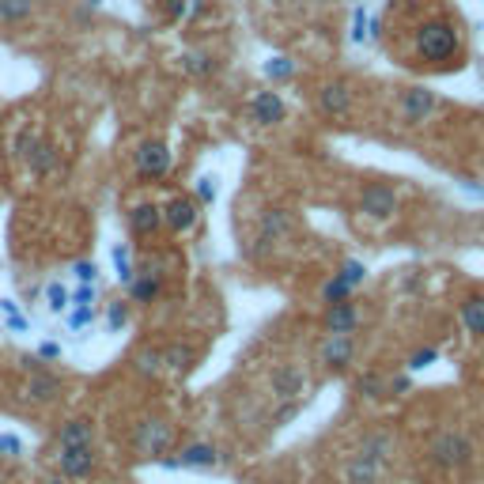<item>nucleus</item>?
<instances>
[{"instance_id":"nucleus-1","label":"nucleus","mask_w":484,"mask_h":484,"mask_svg":"<svg viewBox=\"0 0 484 484\" xmlns=\"http://www.w3.org/2000/svg\"><path fill=\"white\" fill-rule=\"evenodd\" d=\"M413 50L420 57V65L428 69H451L458 65L461 57V34L451 19H424L416 31H413Z\"/></svg>"},{"instance_id":"nucleus-2","label":"nucleus","mask_w":484,"mask_h":484,"mask_svg":"<svg viewBox=\"0 0 484 484\" xmlns=\"http://www.w3.org/2000/svg\"><path fill=\"white\" fill-rule=\"evenodd\" d=\"M428 454H432V466H439V470H466L473 461V443H470V435H461V432H443L432 439Z\"/></svg>"},{"instance_id":"nucleus-3","label":"nucleus","mask_w":484,"mask_h":484,"mask_svg":"<svg viewBox=\"0 0 484 484\" xmlns=\"http://www.w3.org/2000/svg\"><path fill=\"white\" fill-rule=\"evenodd\" d=\"M171 443H175V432H171V424L166 420H140V424L133 428V451L140 454V458H152V461H159L166 451H171Z\"/></svg>"},{"instance_id":"nucleus-4","label":"nucleus","mask_w":484,"mask_h":484,"mask_svg":"<svg viewBox=\"0 0 484 484\" xmlns=\"http://www.w3.org/2000/svg\"><path fill=\"white\" fill-rule=\"evenodd\" d=\"M171 148H166L163 140H144L137 148V178L144 182H159L171 175Z\"/></svg>"},{"instance_id":"nucleus-5","label":"nucleus","mask_w":484,"mask_h":484,"mask_svg":"<svg viewBox=\"0 0 484 484\" xmlns=\"http://www.w3.org/2000/svg\"><path fill=\"white\" fill-rule=\"evenodd\" d=\"M360 213L371 220H390L397 213V194L386 182H367L360 189Z\"/></svg>"},{"instance_id":"nucleus-6","label":"nucleus","mask_w":484,"mask_h":484,"mask_svg":"<svg viewBox=\"0 0 484 484\" xmlns=\"http://www.w3.org/2000/svg\"><path fill=\"white\" fill-rule=\"evenodd\" d=\"M269 390H272L277 402H299V397L307 394V375L296 364H280L269 375Z\"/></svg>"},{"instance_id":"nucleus-7","label":"nucleus","mask_w":484,"mask_h":484,"mask_svg":"<svg viewBox=\"0 0 484 484\" xmlns=\"http://www.w3.org/2000/svg\"><path fill=\"white\" fill-rule=\"evenodd\" d=\"M163 220H166V227H171L175 235H189V231L197 227V220H201V201L178 194V197H171L163 204Z\"/></svg>"},{"instance_id":"nucleus-8","label":"nucleus","mask_w":484,"mask_h":484,"mask_svg":"<svg viewBox=\"0 0 484 484\" xmlns=\"http://www.w3.org/2000/svg\"><path fill=\"white\" fill-rule=\"evenodd\" d=\"M397 107H402V118L409 125H424L435 110H439V99L428 91V88H405L402 99H397Z\"/></svg>"},{"instance_id":"nucleus-9","label":"nucleus","mask_w":484,"mask_h":484,"mask_svg":"<svg viewBox=\"0 0 484 484\" xmlns=\"http://www.w3.org/2000/svg\"><path fill=\"white\" fill-rule=\"evenodd\" d=\"M163 466H171V470H216L220 451L213 443H189V447H182L178 458H166Z\"/></svg>"},{"instance_id":"nucleus-10","label":"nucleus","mask_w":484,"mask_h":484,"mask_svg":"<svg viewBox=\"0 0 484 484\" xmlns=\"http://www.w3.org/2000/svg\"><path fill=\"white\" fill-rule=\"evenodd\" d=\"M318 110L326 118H348L352 114V88L345 80H329L318 91Z\"/></svg>"},{"instance_id":"nucleus-11","label":"nucleus","mask_w":484,"mask_h":484,"mask_svg":"<svg viewBox=\"0 0 484 484\" xmlns=\"http://www.w3.org/2000/svg\"><path fill=\"white\" fill-rule=\"evenodd\" d=\"M19 148L27 152V163H31V171L38 175V178H46L53 166H57V148L50 140H38L34 133H24V140H19Z\"/></svg>"},{"instance_id":"nucleus-12","label":"nucleus","mask_w":484,"mask_h":484,"mask_svg":"<svg viewBox=\"0 0 484 484\" xmlns=\"http://www.w3.org/2000/svg\"><path fill=\"white\" fill-rule=\"evenodd\" d=\"M318 356H322V364H326L329 371H345V367L356 360V341H352V333H329Z\"/></svg>"},{"instance_id":"nucleus-13","label":"nucleus","mask_w":484,"mask_h":484,"mask_svg":"<svg viewBox=\"0 0 484 484\" xmlns=\"http://www.w3.org/2000/svg\"><path fill=\"white\" fill-rule=\"evenodd\" d=\"M163 227H166V220H163V204L144 201V204H137L133 213H129V231H133V235H140V239H156Z\"/></svg>"},{"instance_id":"nucleus-14","label":"nucleus","mask_w":484,"mask_h":484,"mask_svg":"<svg viewBox=\"0 0 484 484\" xmlns=\"http://www.w3.org/2000/svg\"><path fill=\"white\" fill-rule=\"evenodd\" d=\"M291 227H296V220H291L288 208H269V213L261 216V227H258V242L261 250H269L272 242H280L291 235Z\"/></svg>"},{"instance_id":"nucleus-15","label":"nucleus","mask_w":484,"mask_h":484,"mask_svg":"<svg viewBox=\"0 0 484 484\" xmlns=\"http://www.w3.org/2000/svg\"><path fill=\"white\" fill-rule=\"evenodd\" d=\"M250 114L258 125H280L288 118V102L280 99V91H258L250 99Z\"/></svg>"},{"instance_id":"nucleus-16","label":"nucleus","mask_w":484,"mask_h":484,"mask_svg":"<svg viewBox=\"0 0 484 484\" xmlns=\"http://www.w3.org/2000/svg\"><path fill=\"white\" fill-rule=\"evenodd\" d=\"M57 461H61V473L65 477H91V470H95V443H88V447H61V454H57Z\"/></svg>"},{"instance_id":"nucleus-17","label":"nucleus","mask_w":484,"mask_h":484,"mask_svg":"<svg viewBox=\"0 0 484 484\" xmlns=\"http://www.w3.org/2000/svg\"><path fill=\"white\" fill-rule=\"evenodd\" d=\"M57 394H61V378L50 375L46 367H38V360H34L31 378H27V397L38 405H50V402H57Z\"/></svg>"},{"instance_id":"nucleus-18","label":"nucleus","mask_w":484,"mask_h":484,"mask_svg":"<svg viewBox=\"0 0 484 484\" xmlns=\"http://www.w3.org/2000/svg\"><path fill=\"white\" fill-rule=\"evenodd\" d=\"M322 326H326V333H356V326H360V310H356V303H352V299L329 303Z\"/></svg>"},{"instance_id":"nucleus-19","label":"nucleus","mask_w":484,"mask_h":484,"mask_svg":"<svg viewBox=\"0 0 484 484\" xmlns=\"http://www.w3.org/2000/svg\"><path fill=\"white\" fill-rule=\"evenodd\" d=\"M345 480L348 484H378L383 480V461H375L367 454H352L345 466Z\"/></svg>"},{"instance_id":"nucleus-20","label":"nucleus","mask_w":484,"mask_h":484,"mask_svg":"<svg viewBox=\"0 0 484 484\" xmlns=\"http://www.w3.org/2000/svg\"><path fill=\"white\" fill-rule=\"evenodd\" d=\"M88 443H95V424L88 416L69 420V424L61 428V435H57V451L61 447H88Z\"/></svg>"},{"instance_id":"nucleus-21","label":"nucleus","mask_w":484,"mask_h":484,"mask_svg":"<svg viewBox=\"0 0 484 484\" xmlns=\"http://www.w3.org/2000/svg\"><path fill=\"white\" fill-rule=\"evenodd\" d=\"M159 291H163L159 272H140V277H133V284H129V299L133 303H156Z\"/></svg>"},{"instance_id":"nucleus-22","label":"nucleus","mask_w":484,"mask_h":484,"mask_svg":"<svg viewBox=\"0 0 484 484\" xmlns=\"http://www.w3.org/2000/svg\"><path fill=\"white\" fill-rule=\"evenodd\" d=\"M461 326H466L473 337H484V291H473V296H466V303H461Z\"/></svg>"},{"instance_id":"nucleus-23","label":"nucleus","mask_w":484,"mask_h":484,"mask_svg":"<svg viewBox=\"0 0 484 484\" xmlns=\"http://www.w3.org/2000/svg\"><path fill=\"white\" fill-rule=\"evenodd\" d=\"M163 364H166V367H171L175 375H185L189 367H194V364H197V352H194V348H189V345H171V348H166V352H163Z\"/></svg>"},{"instance_id":"nucleus-24","label":"nucleus","mask_w":484,"mask_h":484,"mask_svg":"<svg viewBox=\"0 0 484 484\" xmlns=\"http://www.w3.org/2000/svg\"><path fill=\"white\" fill-rule=\"evenodd\" d=\"M182 72H189V76H213L216 61H213V53H204V50H189V53H182Z\"/></svg>"},{"instance_id":"nucleus-25","label":"nucleus","mask_w":484,"mask_h":484,"mask_svg":"<svg viewBox=\"0 0 484 484\" xmlns=\"http://www.w3.org/2000/svg\"><path fill=\"white\" fill-rule=\"evenodd\" d=\"M34 12V0H0V24H24Z\"/></svg>"},{"instance_id":"nucleus-26","label":"nucleus","mask_w":484,"mask_h":484,"mask_svg":"<svg viewBox=\"0 0 484 484\" xmlns=\"http://www.w3.org/2000/svg\"><path fill=\"white\" fill-rule=\"evenodd\" d=\"M390 435L386 432H375V435H367L364 439V447H360V454H367V458H375V461H383L386 466V458H390Z\"/></svg>"},{"instance_id":"nucleus-27","label":"nucleus","mask_w":484,"mask_h":484,"mask_svg":"<svg viewBox=\"0 0 484 484\" xmlns=\"http://www.w3.org/2000/svg\"><path fill=\"white\" fill-rule=\"evenodd\" d=\"M356 390H360L364 397H383V394L390 390V383H386V378L378 375V371H367V375L356 378Z\"/></svg>"},{"instance_id":"nucleus-28","label":"nucleus","mask_w":484,"mask_h":484,"mask_svg":"<svg viewBox=\"0 0 484 484\" xmlns=\"http://www.w3.org/2000/svg\"><path fill=\"white\" fill-rule=\"evenodd\" d=\"M114 269H118V280L121 284H133L137 269H133V258H129V246H114Z\"/></svg>"},{"instance_id":"nucleus-29","label":"nucleus","mask_w":484,"mask_h":484,"mask_svg":"<svg viewBox=\"0 0 484 484\" xmlns=\"http://www.w3.org/2000/svg\"><path fill=\"white\" fill-rule=\"evenodd\" d=\"M322 299H326V303H341V299H352V284H348V280H341V277L326 280V284H322Z\"/></svg>"},{"instance_id":"nucleus-30","label":"nucleus","mask_w":484,"mask_h":484,"mask_svg":"<svg viewBox=\"0 0 484 484\" xmlns=\"http://www.w3.org/2000/svg\"><path fill=\"white\" fill-rule=\"evenodd\" d=\"M159 367H163V352H156V348H140L137 352V371L140 375H159Z\"/></svg>"},{"instance_id":"nucleus-31","label":"nucleus","mask_w":484,"mask_h":484,"mask_svg":"<svg viewBox=\"0 0 484 484\" xmlns=\"http://www.w3.org/2000/svg\"><path fill=\"white\" fill-rule=\"evenodd\" d=\"M265 76H269V80H291V76H296V65H291L288 57H269Z\"/></svg>"},{"instance_id":"nucleus-32","label":"nucleus","mask_w":484,"mask_h":484,"mask_svg":"<svg viewBox=\"0 0 484 484\" xmlns=\"http://www.w3.org/2000/svg\"><path fill=\"white\" fill-rule=\"evenodd\" d=\"M95 322V307L91 303H76V310L69 314V329H83Z\"/></svg>"},{"instance_id":"nucleus-33","label":"nucleus","mask_w":484,"mask_h":484,"mask_svg":"<svg viewBox=\"0 0 484 484\" xmlns=\"http://www.w3.org/2000/svg\"><path fill=\"white\" fill-rule=\"evenodd\" d=\"M337 277H341V280H348V284L356 288V284H364L367 269H364V261H345V265H341V272H337Z\"/></svg>"},{"instance_id":"nucleus-34","label":"nucleus","mask_w":484,"mask_h":484,"mask_svg":"<svg viewBox=\"0 0 484 484\" xmlns=\"http://www.w3.org/2000/svg\"><path fill=\"white\" fill-rule=\"evenodd\" d=\"M125 322H129V303H110V310H107V326H110V333H118Z\"/></svg>"},{"instance_id":"nucleus-35","label":"nucleus","mask_w":484,"mask_h":484,"mask_svg":"<svg viewBox=\"0 0 484 484\" xmlns=\"http://www.w3.org/2000/svg\"><path fill=\"white\" fill-rule=\"evenodd\" d=\"M46 299H50V310H57V314H61V310L69 307V291L61 288V284H50V288H46Z\"/></svg>"},{"instance_id":"nucleus-36","label":"nucleus","mask_w":484,"mask_h":484,"mask_svg":"<svg viewBox=\"0 0 484 484\" xmlns=\"http://www.w3.org/2000/svg\"><path fill=\"white\" fill-rule=\"evenodd\" d=\"M163 12H166V19H171V24H178V19H185V12H189V0H166Z\"/></svg>"},{"instance_id":"nucleus-37","label":"nucleus","mask_w":484,"mask_h":484,"mask_svg":"<svg viewBox=\"0 0 484 484\" xmlns=\"http://www.w3.org/2000/svg\"><path fill=\"white\" fill-rule=\"evenodd\" d=\"M197 201L201 204L216 201V178H197Z\"/></svg>"},{"instance_id":"nucleus-38","label":"nucleus","mask_w":484,"mask_h":484,"mask_svg":"<svg viewBox=\"0 0 484 484\" xmlns=\"http://www.w3.org/2000/svg\"><path fill=\"white\" fill-rule=\"evenodd\" d=\"M0 454H5V458H19V454H24V443H19L15 435H0Z\"/></svg>"},{"instance_id":"nucleus-39","label":"nucleus","mask_w":484,"mask_h":484,"mask_svg":"<svg viewBox=\"0 0 484 484\" xmlns=\"http://www.w3.org/2000/svg\"><path fill=\"white\" fill-rule=\"evenodd\" d=\"M435 356H439L435 348H420V352H413V356H409V367H413V371H420V367H428V364L435 360Z\"/></svg>"},{"instance_id":"nucleus-40","label":"nucleus","mask_w":484,"mask_h":484,"mask_svg":"<svg viewBox=\"0 0 484 484\" xmlns=\"http://www.w3.org/2000/svg\"><path fill=\"white\" fill-rule=\"evenodd\" d=\"M72 272H76V277H80L83 284H88V280L95 284V272H99V265H95V261H76V265H72Z\"/></svg>"},{"instance_id":"nucleus-41","label":"nucleus","mask_w":484,"mask_h":484,"mask_svg":"<svg viewBox=\"0 0 484 484\" xmlns=\"http://www.w3.org/2000/svg\"><path fill=\"white\" fill-rule=\"evenodd\" d=\"M299 413V402H280V409H277V416H272V424H284V420H291Z\"/></svg>"},{"instance_id":"nucleus-42","label":"nucleus","mask_w":484,"mask_h":484,"mask_svg":"<svg viewBox=\"0 0 484 484\" xmlns=\"http://www.w3.org/2000/svg\"><path fill=\"white\" fill-rule=\"evenodd\" d=\"M72 299H76V303H95V284H91V288H88V284H83V288L76 291V296H72Z\"/></svg>"},{"instance_id":"nucleus-43","label":"nucleus","mask_w":484,"mask_h":484,"mask_svg":"<svg viewBox=\"0 0 484 484\" xmlns=\"http://www.w3.org/2000/svg\"><path fill=\"white\" fill-rule=\"evenodd\" d=\"M57 356H61V345H53V341L42 345V360H57Z\"/></svg>"},{"instance_id":"nucleus-44","label":"nucleus","mask_w":484,"mask_h":484,"mask_svg":"<svg viewBox=\"0 0 484 484\" xmlns=\"http://www.w3.org/2000/svg\"><path fill=\"white\" fill-rule=\"evenodd\" d=\"M390 390H394V394H405V390H409V378H394Z\"/></svg>"},{"instance_id":"nucleus-45","label":"nucleus","mask_w":484,"mask_h":484,"mask_svg":"<svg viewBox=\"0 0 484 484\" xmlns=\"http://www.w3.org/2000/svg\"><path fill=\"white\" fill-rule=\"evenodd\" d=\"M50 484H61V480H50Z\"/></svg>"}]
</instances>
